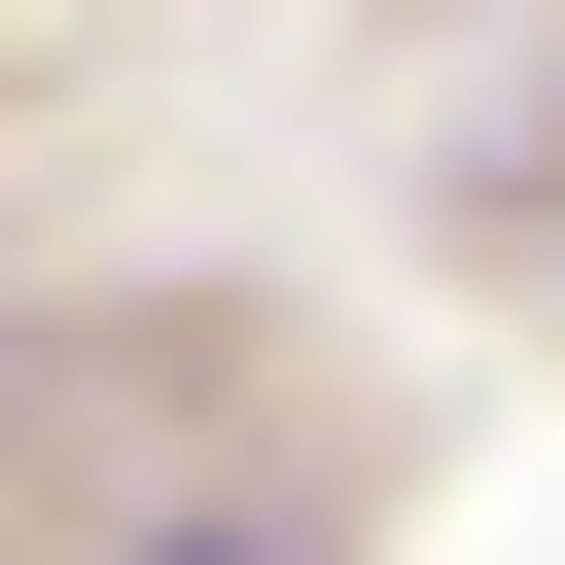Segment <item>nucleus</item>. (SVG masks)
Here are the masks:
<instances>
[{
  "label": "nucleus",
  "instance_id": "1",
  "mask_svg": "<svg viewBox=\"0 0 565 565\" xmlns=\"http://www.w3.org/2000/svg\"><path fill=\"white\" fill-rule=\"evenodd\" d=\"M177 565H247V530H177Z\"/></svg>",
  "mask_w": 565,
  "mask_h": 565
}]
</instances>
